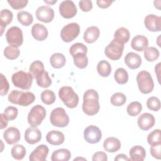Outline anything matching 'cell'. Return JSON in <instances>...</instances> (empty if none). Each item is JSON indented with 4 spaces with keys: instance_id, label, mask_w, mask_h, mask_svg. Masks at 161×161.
I'll return each mask as SVG.
<instances>
[{
    "instance_id": "6da1fadb",
    "label": "cell",
    "mask_w": 161,
    "mask_h": 161,
    "mask_svg": "<svg viewBox=\"0 0 161 161\" xmlns=\"http://www.w3.org/2000/svg\"><path fill=\"white\" fill-rule=\"evenodd\" d=\"M83 112L88 116L96 114L100 109L99 102V94L94 89L86 91L83 96V103L82 106Z\"/></svg>"
},
{
    "instance_id": "7a4b0ae2",
    "label": "cell",
    "mask_w": 161,
    "mask_h": 161,
    "mask_svg": "<svg viewBox=\"0 0 161 161\" xmlns=\"http://www.w3.org/2000/svg\"><path fill=\"white\" fill-rule=\"evenodd\" d=\"M8 99L13 104L21 106H28L35 101V96L29 91L24 92L19 90H13L9 94Z\"/></svg>"
},
{
    "instance_id": "3957f363",
    "label": "cell",
    "mask_w": 161,
    "mask_h": 161,
    "mask_svg": "<svg viewBox=\"0 0 161 161\" xmlns=\"http://www.w3.org/2000/svg\"><path fill=\"white\" fill-rule=\"evenodd\" d=\"M58 96L61 101L69 108L77 107L79 103V96L70 86H63L58 91Z\"/></svg>"
},
{
    "instance_id": "277c9868",
    "label": "cell",
    "mask_w": 161,
    "mask_h": 161,
    "mask_svg": "<svg viewBox=\"0 0 161 161\" xmlns=\"http://www.w3.org/2000/svg\"><path fill=\"white\" fill-rule=\"evenodd\" d=\"M136 82L140 91L143 94L150 93L154 87V83L150 72L140 71L136 75Z\"/></svg>"
},
{
    "instance_id": "5b68a950",
    "label": "cell",
    "mask_w": 161,
    "mask_h": 161,
    "mask_svg": "<svg viewBox=\"0 0 161 161\" xmlns=\"http://www.w3.org/2000/svg\"><path fill=\"white\" fill-rule=\"evenodd\" d=\"M33 76L30 72L19 70L12 75V82L15 87L24 90H28L33 82Z\"/></svg>"
},
{
    "instance_id": "8992f818",
    "label": "cell",
    "mask_w": 161,
    "mask_h": 161,
    "mask_svg": "<svg viewBox=\"0 0 161 161\" xmlns=\"http://www.w3.org/2000/svg\"><path fill=\"white\" fill-rule=\"evenodd\" d=\"M50 121L54 126L64 128L69 123V117L64 108L58 107L55 108L51 112Z\"/></svg>"
},
{
    "instance_id": "52a82bcc",
    "label": "cell",
    "mask_w": 161,
    "mask_h": 161,
    "mask_svg": "<svg viewBox=\"0 0 161 161\" xmlns=\"http://www.w3.org/2000/svg\"><path fill=\"white\" fill-rule=\"evenodd\" d=\"M46 116V110L40 104L34 106L28 114V122L33 127L39 126Z\"/></svg>"
},
{
    "instance_id": "ba28073f",
    "label": "cell",
    "mask_w": 161,
    "mask_h": 161,
    "mask_svg": "<svg viewBox=\"0 0 161 161\" xmlns=\"http://www.w3.org/2000/svg\"><path fill=\"white\" fill-rule=\"evenodd\" d=\"M6 38L8 43L12 47H19L23 42V32L21 28L18 26L9 28L6 33Z\"/></svg>"
},
{
    "instance_id": "9c48e42d",
    "label": "cell",
    "mask_w": 161,
    "mask_h": 161,
    "mask_svg": "<svg viewBox=\"0 0 161 161\" xmlns=\"http://www.w3.org/2000/svg\"><path fill=\"white\" fill-rule=\"evenodd\" d=\"M124 50V44H122L113 39L105 48L104 53L106 56L111 60H119Z\"/></svg>"
},
{
    "instance_id": "30bf717a",
    "label": "cell",
    "mask_w": 161,
    "mask_h": 161,
    "mask_svg": "<svg viewBox=\"0 0 161 161\" xmlns=\"http://www.w3.org/2000/svg\"><path fill=\"white\" fill-rule=\"evenodd\" d=\"M80 33V26L77 23H70L64 26L61 31L62 40L67 43L73 41L77 37Z\"/></svg>"
},
{
    "instance_id": "8fae6325",
    "label": "cell",
    "mask_w": 161,
    "mask_h": 161,
    "mask_svg": "<svg viewBox=\"0 0 161 161\" xmlns=\"http://www.w3.org/2000/svg\"><path fill=\"white\" fill-rule=\"evenodd\" d=\"M84 138L87 143L95 144L101 140L102 133L97 126L89 125L86 127L84 131Z\"/></svg>"
},
{
    "instance_id": "7c38bea8",
    "label": "cell",
    "mask_w": 161,
    "mask_h": 161,
    "mask_svg": "<svg viewBox=\"0 0 161 161\" xmlns=\"http://www.w3.org/2000/svg\"><path fill=\"white\" fill-rule=\"evenodd\" d=\"M77 12V10L76 6L72 1H63L59 4V13L60 15L64 18H72L76 15Z\"/></svg>"
},
{
    "instance_id": "4fadbf2b",
    "label": "cell",
    "mask_w": 161,
    "mask_h": 161,
    "mask_svg": "<svg viewBox=\"0 0 161 161\" xmlns=\"http://www.w3.org/2000/svg\"><path fill=\"white\" fill-rule=\"evenodd\" d=\"M36 18L43 23H50L54 18V11L47 6H41L36 10Z\"/></svg>"
},
{
    "instance_id": "5bb4252c",
    "label": "cell",
    "mask_w": 161,
    "mask_h": 161,
    "mask_svg": "<svg viewBox=\"0 0 161 161\" xmlns=\"http://www.w3.org/2000/svg\"><path fill=\"white\" fill-rule=\"evenodd\" d=\"M144 24L146 28L153 32L161 30V18L153 14H148L144 19Z\"/></svg>"
},
{
    "instance_id": "9a60e30c",
    "label": "cell",
    "mask_w": 161,
    "mask_h": 161,
    "mask_svg": "<svg viewBox=\"0 0 161 161\" xmlns=\"http://www.w3.org/2000/svg\"><path fill=\"white\" fill-rule=\"evenodd\" d=\"M155 119L153 114L145 113L142 114L138 118L137 123L139 128L142 130H148L152 128L155 124Z\"/></svg>"
},
{
    "instance_id": "2e32d148",
    "label": "cell",
    "mask_w": 161,
    "mask_h": 161,
    "mask_svg": "<svg viewBox=\"0 0 161 161\" xmlns=\"http://www.w3.org/2000/svg\"><path fill=\"white\" fill-rule=\"evenodd\" d=\"M49 149L45 145H38L29 156L30 161H44L47 159Z\"/></svg>"
},
{
    "instance_id": "e0dca14e",
    "label": "cell",
    "mask_w": 161,
    "mask_h": 161,
    "mask_svg": "<svg viewBox=\"0 0 161 161\" xmlns=\"http://www.w3.org/2000/svg\"><path fill=\"white\" fill-rule=\"evenodd\" d=\"M42 139V133L36 127L31 126L28 128L25 133V141L31 145L39 142Z\"/></svg>"
},
{
    "instance_id": "ac0fdd59",
    "label": "cell",
    "mask_w": 161,
    "mask_h": 161,
    "mask_svg": "<svg viewBox=\"0 0 161 161\" xmlns=\"http://www.w3.org/2000/svg\"><path fill=\"white\" fill-rule=\"evenodd\" d=\"M3 138L8 144L13 145L19 141L21 134L17 128L9 127L4 131Z\"/></svg>"
},
{
    "instance_id": "d6986e66",
    "label": "cell",
    "mask_w": 161,
    "mask_h": 161,
    "mask_svg": "<svg viewBox=\"0 0 161 161\" xmlns=\"http://www.w3.org/2000/svg\"><path fill=\"white\" fill-rule=\"evenodd\" d=\"M48 30L42 24L35 23L31 28V35L33 37L38 41H43L48 36Z\"/></svg>"
},
{
    "instance_id": "ffe728a7",
    "label": "cell",
    "mask_w": 161,
    "mask_h": 161,
    "mask_svg": "<svg viewBox=\"0 0 161 161\" xmlns=\"http://www.w3.org/2000/svg\"><path fill=\"white\" fill-rule=\"evenodd\" d=\"M125 63L131 69H136L142 64V58L135 52H129L125 57Z\"/></svg>"
},
{
    "instance_id": "44dd1931",
    "label": "cell",
    "mask_w": 161,
    "mask_h": 161,
    "mask_svg": "<svg viewBox=\"0 0 161 161\" xmlns=\"http://www.w3.org/2000/svg\"><path fill=\"white\" fill-rule=\"evenodd\" d=\"M148 38L143 35H138L134 36L131 42V48L138 52L143 51L148 47Z\"/></svg>"
},
{
    "instance_id": "7402d4cb",
    "label": "cell",
    "mask_w": 161,
    "mask_h": 161,
    "mask_svg": "<svg viewBox=\"0 0 161 161\" xmlns=\"http://www.w3.org/2000/svg\"><path fill=\"white\" fill-rule=\"evenodd\" d=\"M65 136L62 132L58 130H52L46 135V140L53 145H59L64 142Z\"/></svg>"
},
{
    "instance_id": "603a6c76",
    "label": "cell",
    "mask_w": 161,
    "mask_h": 161,
    "mask_svg": "<svg viewBox=\"0 0 161 161\" xmlns=\"http://www.w3.org/2000/svg\"><path fill=\"white\" fill-rule=\"evenodd\" d=\"M121 142L120 141L115 137H108L107 138L103 143L104 149L110 153H114L118 151L121 148Z\"/></svg>"
},
{
    "instance_id": "cb8c5ba5",
    "label": "cell",
    "mask_w": 161,
    "mask_h": 161,
    "mask_svg": "<svg viewBox=\"0 0 161 161\" xmlns=\"http://www.w3.org/2000/svg\"><path fill=\"white\" fill-rule=\"evenodd\" d=\"M100 31L99 29L96 26H91L88 27L83 36V38L87 43H92L95 42L99 37Z\"/></svg>"
},
{
    "instance_id": "d4e9b609",
    "label": "cell",
    "mask_w": 161,
    "mask_h": 161,
    "mask_svg": "<svg viewBox=\"0 0 161 161\" xmlns=\"http://www.w3.org/2000/svg\"><path fill=\"white\" fill-rule=\"evenodd\" d=\"M130 160L143 161L146 156L145 148L140 145L133 147L130 150Z\"/></svg>"
},
{
    "instance_id": "484cf974",
    "label": "cell",
    "mask_w": 161,
    "mask_h": 161,
    "mask_svg": "<svg viewBox=\"0 0 161 161\" xmlns=\"http://www.w3.org/2000/svg\"><path fill=\"white\" fill-rule=\"evenodd\" d=\"M13 13L8 9H2L0 12V26H1V35H3L4 29L6 26L10 24L13 20Z\"/></svg>"
},
{
    "instance_id": "4316f807",
    "label": "cell",
    "mask_w": 161,
    "mask_h": 161,
    "mask_svg": "<svg viewBox=\"0 0 161 161\" xmlns=\"http://www.w3.org/2000/svg\"><path fill=\"white\" fill-rule=\"evenodd\" d=\"M71 157V153L68 149L61 148L55 150L51 156L52 161H68Z\"/></svg>"
},
{
    "instance_id": "83f0119b",
    "label": "cell",
    "mask_w": 161,
    "mask_h": 161,
    "mask_svg": "<svg viewBox=\"0 0 161 161\" xmlns=\"http://www.w3.org/2000/svg\"><path fill=\"white\" fill-rule=\"evenodd\" d=\"M130 37L129 30L124 27L118 28L114 33V39L122 44L127 43L130 40Z\"/></svg>"
},
{
    "instance_id": "f1b7e54d",
    "label": "cell",
    "mask_w": 161,
    "mask_h": 161,
    "mask_svg": "<svg viewBox=\"0 0 161 161\" xmlns=\"http://www.w3.org/2000/svg\"><path fill=\"white\" fill-rule=\"evenodd\" d=\"M50 62L52 67L55 69H60L65 65L66 58L64 54L55 53L50 57Z\"/></svg>"
},
{
    "instance_id": "f546056e",
    "label": "cell",
    "mask_w": 161,
    "mask_h": 161,
    "mask_svg": "<svg viewBox=\"0 0 161 161\" xmlns=\"http://www.w3.org/2000/svg\"><path fill=\"white\" fill-rule=\"evenodd\" d=\"M97 70L101 76L106 77H108L111 72V66L108 61L102 60L99 61L97 65Z\"/></svg>"
},
{
    "instance_id": "4dcf8cb0",
    "label": "cell",
    "mask_w": 161,
    "mask_h": 161,
    "mask_svg": "<svg viewBox=\"0 0 161 161\" xmlns=\"http://www.w3.org/2000/svg\"><path fill=\"white\" fill-rule=\"evenodd\" d=\"M36 84L38 86L43 88L48 87L52 84V79L48 75V73L44 70L36 77Z\"/></svg>"
},
{
    "instance_id": "1f68e13d",
    "label": "cell",
    "mask_w": 161,
    "mask_h": 161,
    "mask_svg": "<svg viewBox=\"0 0 161 161\" xmlns=\"http://www.w3.org/2000/svg\"><path fill=\"white\" fill-rule=\"evenodd\" d=\"M17 18L18 21L23 26H28L33 21V18L31 13L28 11H21L18 13Z\"/></svg>"
},
{
    "instance_id": "d6a6232c",
    "label": "cell",
    "mask_w": 161,
    "mask_h": 161,
    "mask_svg": "<svg viewBox=\"0 0 161 161\" xmlns=\"http://www.w3.org/2000/svg\"><path fill=\"white\" fill-rule=\"evenodd\" d=\"M114 77L118 84H125L128 80V74L125 69L120 67L115 70Z\"/></svg>"
},
{
    "instance_id": "836d02e7",
    "label": "cell",
    "mask_w": 161,
    "mask_h": 161,
    "mask_svg": "<svg viewBox=\"0 0 161 161\" xmlns=\"http://www.w3.org/2000/svg\"><path fill=\"white\" fill-rule=\"evenodd\" d=\"M44 70V65L43 62L40 60H35L30 65L29 72L35 79L38 75L43 72Z\"/></svg>"
},
{
    "instance_id": "e575fe53",
    "label": "cell",
    "mask_w": 161,
    "mask_h": 161,
    "mask_svg": "<svg viewBox=\"0 0 161 161\" xmlns=\"http://www.w3.org/2000/svg\"><path fill=\"white\" fill-rule=\"evenodd\" d=\"M143 51L144 57L148 62H153L159 57V51L154 47H147Z\"/></svg>"
},
{
    "instance_id": "d590c367",
    "label": "cell",
    "mask_w": 161,
    "mask_h": 161,
    "mask_svg": "<svg viewBox=\"0 0 161 161\" xmlns=\"http://www.w3.org/2000/svg\"><path fill=\"white\" fill-rule=\"evenodd\" d=\"M26 148L22 145H15L11 150V156L16 160H22L26 155Z\"/></svg>"
},
{
    "instance_id": "8d00e7d4",
    "label": "cell",
    "mask_w": 161,
    "mask_h": 161,
    "mask_svg": "<svg viewBox=\"0 0 161 161\" xmlns=\"http://www.w3.org/2000/svg\"><path fill=\"white\" fill-rule=\"evenodd\" d=\"M75 65L79 69H84L87 66L88 58L86 53H78L72 57Z\"/></svg>"
},
{
    "instance_id": "74e56055",
    "label": "cell",
    "mask_w": 161,
    "mask_h": 161,
    "mask_svg": "<svg viewBox=\"0 0 161 161\" xmlns=\"http://www.w3.org/2000/svg\"><path fill=\"white\" fill-rule=\"evenodd\" d=\"M147 142L150 146L161 144L160 130L159 129H155L150 133L147 136Z\"/></svg>"
},
{
    "instance_id": "f35d334b",
    "label": "cell",
    "mask_w": 161,
    "mask_h": 161,
    "mask_svg": "<svg viewBox=\"0 0 161 161\" xmlns=\"http://www.w3.org/2000/svg\"><path fill=\"white\" fill-rule=\"evenodd\" d=\"M142 110V106L138 101H133L130 103L126 108L127 113L131 116L138 115Z\"/></svg>"
},
{
    "instance_id": "ab89813d",
    "label": "cell",
    "mask_w": 161,
    "mask_h": 161,
    "mask_svg": "<svg viewBox=\"0 0 161 161\" xmlns=\"http://www.w3.org/2000/svg\"><path fill=\"white\" fill-rule=\"evenodd\" d=\"M55 94L52 91L47 89L41 93V100L44 104L47 105L53 104L55 101Z\"/></svg>"
},
{
    "instance_id": "60d3db41",
    "label": "cell",
    "mask_w": 161,
    "mask_h": 161,
    "mask_svg": "<svg viewBox=\"0 0 161 161\" xmlns=\"http://www.w3.org/2000/svg\"><path fill=\"white\" fill-rule=\"evenodd\" d=\"M110 101L114 106H121L126 103V97L123 93L116 92L111 96Z\"/></svg>"
},
{
    "instance_id": "b9f144b4",
    "label": "cell",
    "mask_w": 161,
    "mask_h": 161,
    "mask_svg": "<svg viewBox=\"0 0 161 161\" xmlns=\"http://www.w3.org/2000/svg\"><path fill=\"white\" fill-rule=\"evenodd\" d=\"M20 52L18 48L8 46L4 50V55L6 58L9 60H14L17 58L19 55Z\"/></svg>"
},
{
    "instance_id": "7bdbcfd3",
    "label": "cell",
    "mask_w": 161,
    "mask_h": 161,
    "mask_svg": "<svg viewBox=\"0 0 161 161\" xmlns=\"http://www.w3.org/2000/svg\"><path fill=\"white\" fill-rule=\"evenodd\" d=\"M87 48L82 43H75L73 44L69 48V53L73 57L78 53H86L87 54Z\"/></svg>"
},
{
    "instance_id": "ee69618b",
    "label": "cell",
    "mask_w": 161,
    "mask_h": 161,
    "mask_svg": "<svg viewBox=\"0 0 161 161\" xmlns=\"http://www.w3.org/2000/svg\"><path fill=\"white\" fill-rule=\"evenodd\" d=\"M147 106L150 110L158 111L160 109V99L155 96L150 97L147 101Z\"/></svg>"
},
{
    "instance_id": "f6af8a7d",
    "label": "cell",
    "mask_w": 161,
    "mask_h": 161,
    "mask_svg": "<svg viewBox=\"0 0 161 161\" xmlns=\"http://www.w3.org/2000/svg\"><path fill=\"white\" fill-rule=\"evenodd\" d=\"M8 4L14 9H21L26 6L28 0H8Z\"/></svg>"
},
{
    "instance_id": "bcb514c9",
    "label": "cell",
    "mask_w": 161,
    "mask_h": 161,
    "mask_svg": "<svg viewBox=\"0 0 161 161\" xmlns=\"http://www.w3.org/2000/svg\"><path fill=\"white\" fill-rule=\"evenodd\" d=\"M18 109L14 106H8L4 111V115L9 120H13L16 119L18 116Z\"/></svg>"
},
{
    "instance_id": "7dc6e473",
    "label": "cell",
    "mask_w": 161,
    "mask_h": 161,
    "mask_svg": "<svg viewBox=\"0 0 161 161\" xmlns=\"http://www.w3.org/2000/svg\"><path fill=\"white\" fill-rule=\"evenodd\" d=\"M0 78H1L0 94L1 96H4L8 93L9 88V85L6 77L3 74H0Z\"/></svg>"
},
{
    "instance_id": "c3c4849f",
    "label": "cell",
    "mask_w": 161,
    "mask_h": 161,
    "mask_svg": "<svg viewBox=\"0 0 161 161\" xmlns=\"http://www.w3.org/2000/svg\"><path fill=\"white\" fill-rule=\"evenodd\" d=\"M80 9L84 12H88L92 8V3L89 0H82L79 3Z\"/></svg>"
},
{
    "instance_id": "681fc988",
    "label": "cell",
    "mask_w": 161,
    "mask_h": 161,
    "mask_svg": "<svg viewBox=\"0 0 161 161\" xmlns=\"http://www.w3.org/2000/svg\"><path fill=\"white\" fill-rule=\"evenodd\" d=\"M160 151H161V144L151 146L150 152L152 156L157 159H160Z\"/></svg>"
},
{
    "instance_id": "f907efd6",
    "label": "cell",
    "mask_w": 161,
    "mask_h": 161,
    "mask_svg": "<svg viewBox=\"0 0 161 161\" xmlns=\"http://www.w3.org/2000/svg\"><path fill=\"white\" fill-rule=\"evenodd\" d=\"M92 160L93 161H106L108 160V157L106 153L103 152H97L92 155Z\"/></svg>"
},
{
    "instance_id": "816d5d0a",
    "label": "cell",
    "mask_w": 161,
    "mask_h": 161,
    "mask_svg": "<svg viewBox=\"0 0 161 161\" xmlns=\"http://www.w3.org/2000/svg\"><path fill=\"white\" fill-rule=\"evenodd\" d=\"M114 1L109 0H97L96 1L97 5L101 8H108Z\"/></svg>"
},
{
    "instance_id": "f5cc1de1",
    "label": "cell",
    "mask_w": 161,
    "mask_h": 161,
    "mask_svg": "<svg viewBox=\"0 0 161 161\" xmlns=\"http://www.w3.org/2000/svg\"><path fill=\"white\" fill-rule=\"evenodd\" d=\"M0 118H1V123H0V129H3L6 127H7L8 124V119L7 117L4 115V113L0 114Z\"/></svg>"
},
{
    "instance_id": "db71d44e",
    "label": "cell",
    "mask_w": 161,
    "mask_h": 161,
    "mask_svg": "<svg viewBox=\"0 0 161 161\" xmlns=\"http://www.w3.org/2000/svg\"><path fill=\"white\" fill-rule=\"evenodd\" d=\"M114 160L116 161H119V160H130V158L125 154L123 153H120L118 154L114 158Z\"/></svg>"
},
{
    "instance_id": "11a10c76",
    "label": "cell",
    "mask_w": 161,
    "mask_h": 161,
    "mask_svg": "<svg viewBox=\"0 0 161 161\" xmlns=\"http://www.w3.org/2000/svg\"><path fill=\"white\" fill-rule=\"evenodd\" d=\"M57 0H54V1H44L45 3H47V4H53L54 3H57Z\"/></svg>"
},
{
    "instance_id": "9f6ffc18",
    "label": "cell",
    "mask_w": 161,
    "mask_h": 161,
    "mask_svg": "<svg viewBox=\"0 0 161 161\" xmlns=\"http://www.w3.org/2000/svg\"><path fill=\"white\" fill-rule=\"evenodd\" d=\"M79 159H80V160H86V158H74V160L75 161V160H79Z\"/></svg>"
}]
</instances>
